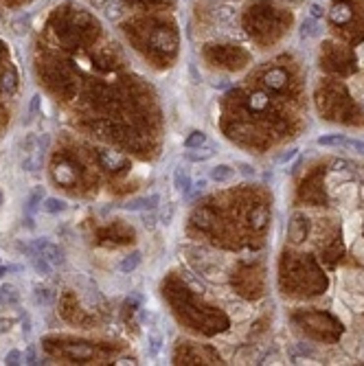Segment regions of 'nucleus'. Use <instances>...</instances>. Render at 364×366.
<instances>
[{
  "label": "nucleus",
  "instance_id": "1",
  "mask_svg": "<svg viewBox=\"0 0 364 366\" xmlns=\"http://www.w3.org/2000/svg\"><path fill=\"white\" fill-rule=\"evenodd\" d=\"M44 145H42V138H37V136H29V138L25 140V158H22V169H25V171L33 173L42 167V160H44Z\"/></svg>",
  "mask_w": 364,
  "mask_h": 366
},
{
  "label": "nucleus",
  "instance_id": "2",
  "mask_svg": "<svg viewBox=\"0 0 364 366\" xmlns=\"http://www.w3.org/2000/svg\"><path fill=\"white\" fill-rule=\"evenodd\" d=\"M33 252H40L42 257H44L46 261H49L51 265H61L64 263V250H61L59 246H55L53 241H49V239H35L33 241Z\"/></svg>",
  "mask_w": 364,
  "mask_h": 366
},
{
  "label": "nucleus",
  "instance_id": "3",
  "mask_svg": "<svg viewBox=\"0 0 364 366\" xmlns=\"http://www.w3.org/2000/svg\"><path fill=\"white\" fill-rule=\"evenodd\" d=\"M158 202H160V198L156 193H152V195H145V198H134V200L125 202L123 209L125 210H156Z\"/></svg>",
  "mask_w": 364,
  "mask_h": 366
},
{
  "label": "nucleus",
  "instance_id": "4",
  "mask_svg": "<svg viewBox=\"0 0 364 366\" xmlns=\"http://www.w3.org/2000/svg\"><path fill=\"white\" fill-rule=\"evenodd\" d=\"M215 152H217V147L213 143H209V145H204V147L189 149V152L184 154V158L191 162H204V160H211V158L215 156Z\"/></svg>",
  "mask_w": 364,
  "mask_h": 366
},
{
  "label": "nucleus",
  "instance_id": "5",
  "mask_svg": "<svg viewBox=\"0 0 364 366\" xmlns=\"http://www.w3.org/2000/svg\"><path fill=\"white\" fill-rule=\"evenodd\" d=\"M191 176H189V171L184 167H176V171H173V186H176L178 193H184L189 195L191 193Z\"/></svg>",
  "mask_w": 364,
  "mask_h": 366
},
{
  "label": "nucleus",
  "instance_id": "6",
  "mask_svg": "<svg viewBox=\"0 0 364 366\" xmlns=\"http://www.w3.org/2000/svg\"><path fill=\"white\" fill-rule=\"evenodd\" d=\"M215 18H217V22H220V25L233 26L235 22H237V11H235L230 4H220V7H217V11H215Z\"/></svg>",
  "mask_w": 364,
  "mask_h": 366
},
{
  "label": "nucleus",
  "instance_id": "7",
  "mask_svg": "<svg viewBox=\"0 0 364 366\" xmlns=\"http://www.w3.org/2000/svg\"><path fill=\"white\" fill-rule=\"evenodd\" d=\"M18 300H20V292H18L16 285L7 283L0 288V305H9L11 307V305H18Z\"/></svg>",
  "mask_w": 364,
  "mask_h": 366
},
{
  "label": "nucleus",
  "instance_id": "8",
  "mask_svg": "<svg viewBox=\"0 0 364 366\" xmlns=\"http://www.w3.org/2000/svg\"><path fill=\"white\" fill-rule=\"evenodd\" d=\"M233 176H235V169L230 165H215L211 169L213 182H228V180H233Z\"/></svg>",
  "mask_w": 364,
  "mask_h": 366
},
{
  "label": "nucleus",
  "instance_id": "9",
  "mask_svg": "<svg viewBox=\"0 0 364 366\" xmlns=\"http://www.w3.org/2000/svg\"><path fill=\"white\" fill-rule=\"evenodd\" d=\"M320 35V26H318V20L314 18H305L301 22V37L303 40H311V37H318Z\"/></svg>",
  "mask_w": 364,
  "mask_h": 366
},
{
  "label": "nucleus",
  "instance_id": "10",
  "mask_svg": "<svg viewBox=\"0 0 364 366\" xmlns=\"http://www.w3.org/2000/svg\"><path fill=\"white\" fill-rule=\"evenodd\" d=\"M66 353L75 360H90L94 355V349L88 344H70L68 349H66Z\"/></svg>",
  "mask_w": 364,
  "mask_h": 366
},
{
  "label": "nucleus",
  "instance_id": "11",
  "mask_svg": "<svg viewBox=\"0 0 364 366\" xmlns=\"http://www.w3.org/2000/svg\"><path fill=\"white\" fill-rule=\"evenodd\" d=\"M140 261H143V255H140L139 250H134V252H130V255L125 257V259L121 261V272H125V274H130V272H134L136 267L140 265Z\"/></svg>",
  "mask_w": 364,
  "mask_h": 366
},
{
  "label": "nucleus",
  "instance_id": "12",
  "mask_svg": "<svg viewBox=\"0 0 364 366\" xmlns=\"http://www.w3.org/2000/svg\"><path fill=\"white\" fill-rule=\"evenodd\" d=\"M66 209H68V204L59 198H46L44 202H42V210H44V213H51V215L64 213Z\"/></svg>",
  "mask_w": 364,
  "mask_h": 366
},
{
  "label": "nucleus",
  "instance_id": "13",
  "mask_svg": "<svg viewBox=\"0 0 364 366\" xmlns=\"http://www.w3.org/2000/svg\"><path fill=\"white\" fill-rule=\"evenodd\" d=\"M209 136L204 132H191L187 136V140H184V147L187 149H196V147H204V145H209Z\"/></svg>",
  "mask_w": 364,
  "mask_h": 366
},
{
  "label": "nucleus",
  "instance_id": "14",
  "mask_svg": "<svg viewBox=\"0 0 364 366\" xmlns=\"http://www.w3.org/2000/svg\"><path fill=\"white\" fill-rule=\"evenodd\" d=\"M101 160L106 169H119L123 162H125V158L119 156L116 152H110V149H106V152H101Z\"/></svg>",
  "mask_w": 364,
  "mask_h": 366
},
{
  "label": "nucleus",
  "instance_id": "15",
  "mask_svg": "<svg viewBox=\"0 0 364 366\" xmlns=\"http://www.w3.org/2000/svg\"><path fill=\"white\" fill-rule=\"evenodd\" d=\"M31 261H33V267H35V272H37V274H42V276H49L51 270H53V265H51L49 261H46L44 257L40 255V252H33V255H31Z\"/></svg>",
  "mask_w": 364,
  "mask_h": 366
},
{
  "label": "nucleus",
  "instance_id": "16",
  "mask_svg": "<svg viewBox=\"0 0 364 366\" xmlns=\"http://www.w3.org/2000/svg\"><path fill=\"white\" fill-rule=\"evenodd\" d=\"M344 140H347V136L342 134H327V136H320L316 143L320 147H344Z\"/></svg>",
  "mask_w": 364,
  "mask_h": 366
},
{
  "label": "nucleus",
  "instance_id": "17",
  "mask_svg": "<svg viewBox=\"0 0 364 366\" xmlns=\"http://www.w3.org/2000/svg\"><path fill=\"white\" fill-rule=\"evenodd\" d=\"M11 29H13V33H16V35L25 37L27 33H29V29H31V18L29 16H18L16 20L11 22Z\"/></svg>",
  "mask_w": 364,
  "mask_h": 366
},
{
  "label": "nucleus",
  "instance_id": "18",
  "mask_svg": "<svg viewBox=\"0 0 364 366\" xmlns=\"http://www.w3.org/2000/svg\"><path fill=\"white\" fill-rule=\"evenodd\" d=\"M0 86H2V90L7 92V95H13V92L18 90V77L13 70H9V73L2 75V81H0Z\"/></svg>",
  "mask_w": 364,
  "mask_h": 366
},
{
  "label": "nucleus",
  "instance_id": "19",
  "mask_svg": "<svg viewBox=\"0 0 364 366\" xmlns=\"http://www.w3.org/2000/svg\"><path fill=\"white\" fill-rule=\"evenodd\" d=\"M266 83L277 90V88H281L283 83H285V73H283V70H279V68L270 70V73L266 75Z\"/></svg>",
  "mask_w": 364,
  "mask_h": 366
},
{
  "label": "nucleus",
  "instance_id": "20",
  "mask_svg": "<svg viewBox=\"0 0 364 366\" xmlns=\"http://www.w3.org/2000/svg\"><path fill=\"white\" fill-rule=\"evenodd\" d=\"M152 44L158 46V49H169V46H173V35L167 33V31H158L152 37Z\"/></svg>",
  "mask_w": 364,
  "mask_h": 366
},
{
  "label": "nucleus",
  "instance_id": "21",
  "mask_svg": "<svg viewBox=\"0 0 364 366\" xmlns=\"http://www.w3.org/2000/svg\"><path fill=\"white\" fill-rule=\"evenodd\" d=\"M349 18H351V11H349L347 4H336L332 9V20L338 22V25H342V22H347Z\"/></svg>",
  "mask_w": 364,
  "mask_h": 366
},
{
  "label": "nucleus",
  "instance_id": "22",
  "mask_svg": "<svg viewBox=\"0 0 364 366\" xmlns=\"http://www.w3.org/2000/svg\"><path fill=\"white\" fill-rule=\"evenodd\" d=\"M33 300H35L37 305H51V300H53V292H51L49 288H35V289H33Z\"/></svg>",
  "mask_w": 364,
  "mask_h": 366
},
{
  "label": "nucleus",
  "instance_id": "23",
  "mask_svg": "<svg viewBox=\"0 0 364 366\" xmlns=\"http://www.w3.org/2000/svg\"><path fill=\"white\" fill-rule=\"evenodd\" d=\"M42 198H44V191H42V186H37V189L29 195V200H27V210L33 213V210L40 209V206H42Z\"/></svg>",
  "mask_w": 364,
  "mask_h": 366
},
{
  "label": "nucleus",
  "instance_id": "24",
  "mask_svg": "<svg viewBox=\"0 0 364 366\" xmlns=\"http://www.w3.org/2000/svg\"><path fill=\"white\" fill-rule=\"evenodd\" d=\"M163 342H165V338L160 336V331H156V329L149 331V349H152L154 355L160 353V349H163Z\"/></svg>",
  "mask_w": 364,
  "mask_h": 366
},
{
  "label": "nucleus",
  "instance_id": "25",
  "mask_svg": "<svg viewBox=\"0 0 364 366\" xmlns=\"http://www.w3.org/2000/svg\"><path fill=\"white\" fill-rule=\"evenodd\" d=\"M55 180L61 182V184H68V182L75 180V173L70 171V167H57L55 169Z\"/></svg>",
  "mask_w": 364,
  "mask_h": 366
},
{
  "label": "nucleus",
  "instance_id": "26",
  "mask_svg": "<svg viewBox=\"0 0 364 366\" xmlns=\"http://www.w3.org/2000/svg\"><path fill=\"white\" fill-rule=\"evenodd\" d=\"M103 11H106V16L110 18V20H116V18L121 16V2L119 0H112V2H108L106 7H103Z\"/></svg>",
  "mask_w": 364,
  "mask_h": 366
},
{
  "label": "nucleus",
  "instance_id": "27",
  "mask_svg": "<svg viewBox=\"0 0 364 366\" xmlns=\"http://www.w3.org/2000/svg\"><path fill=\"white\" fill-rule=\"evenodd\" d=\"M344 149H351V152L364 156V140H356V138H347L344 140Z\"/></svg>",
  "mask_w": 364,
  "mask_h": 366
},
{
  "label": "nucleus",
  "instance_id": "28",
  "mask_svg": "<svg viewBox=\"0 0 364 366\" xmlns=\"http://www.w3.org/2000/svg\"><path fill=\"white\" fill-rule=\"evenodd\" d=\"M266 105H268V97L263 95V92H257V95L250 99V107H252V110H263Z\"/></svg>",
  "mask_w": 364,
  "mask_h": 366
},
{
  "label": "nucleus",
  "instance_id": "29",
  "mask_svg": "<svg viewBox=\"0 0 364 366\" xmlns=\"http://www.w3.org/2000/svg\"><path fill=\"white\" fill-rule=\"evenodd\" d=\"M296 154H299V149H296V147L287 149V152H283V154H281V156H279V158H277V162H279V165H285V162H290V160H292V158H294V156H296Z\"/></svg>",
  "mask_w": 364,
  "mask_h": 366
},
{
  "label": "nucleus",
  "instance_id": "30",
  "mask_svg": "<svg viewBox=\"0 0 364 366\" xmlns=\"http://www.w3.org/2000/svg\"><path fill=\"white\" fill-rule=\"evenodd\" d=\"M20 360H22V353H20V351H9L7 358H4V364L16 366V364H20Z\"/></svg>",
  "mask_w": 364,
  "mask_h": 366
},
{
  "label": "nucleus",
  "instance_id": "31",
  "mask_svg": "<svg viewBox=\"0 0 364 366\" xmlns=\"http://www.w3.org/2000/svg\"><path fill=\"white\" fill-rule=\"evenodd\" d=\"M143 226L145 228H156V215H154V210H147V215H143Z\"/></svg>",
  "mask_w": 364,
  "mask_h": 366
},
{
  "label": "nucleus",
  "instance_id": "32",
  "mask_svg": "<svg viewBox=\"0 0 364 366\" xmlns=\"http://www.w3.org/2000/svg\"><path fill=\"white\" fill-rule=\"evenodd\" d=\"M325 16V11H323V7H320L318 2H314L309 7V18H314V20H320V18Z\"/></svg>",
  "mask_w": 364,
  "mask_h": 366
},
{
  "label": "nucleus",
  "instance_id": "33",
  "mask_svg": "<svg viewBox=\"0 0 364 366\" xmlns=\"http://www.w3.org/2000/svg\"><path fill=\"white\" fill-rule=\"evenodd\" d=\"M237 169H239V173L242 176H254V167L252 165H248V162H237Z\"/></svg>",
  "mask_w": 364,
  "mask_h": 366
},
{
  "label": "nucleus",
  "instance_id": "34",
  "mask_svg": "<svg viewBox=\"0 0 364 366\" xmlns=\"http://www.w3.org/2000/svg\"><path fill=\"white\" fill-rule=\"evenodd\" d=\"M22 358H25L27 364H35V346H33V344L27 346V351H25V355H22Z\"/></svg>",
  "mask_w": 364,
  "mask_h": 366
},
{
  "label": "nucleus",
  "instance_id": "35",
  "mask_svg": "<svg viewBox=\"0 0 364 366\" xmlns=\"http://www.w3.org/2000/svg\"><path fill=\"white\" fill-rule=\"evenodd\" d=\"M37 105H40V95H35V97L31 99V105H29V119H33V116H35Z\"/></svg>",
  "mask_w": 364,
  "mask_h": 366
},
{
  "label": "nucleus",
  "instance_id": "36",
  "mask_svg": "<svg viewBox=\"0 0 364 366\" xmlns=\"http://www.w3.org/2000/svg\"><path fill=\"white\" fill-rule=\"evenodd\" d=\"M11 329V320H4V318H0V333H7Z\"/></svg>",
  "mask_w": 364,
  "mask_h": 366
},
{
  "label": "nucleus",
  "instance_id": "37",
  "mask_svg": "<svg viewBox=\"0 0 364 366\" xmlns=\"http://www.w3.org/2000/svg\"><path fill=\"white\" fill-rule=\"evenodd\" d=\"M22 331H25V333H29V331H31V320H29V316L22 318Z\"/></svg>",
  "mask_w": 364,
  "mask_h": 366
},
{
  "label": "nucleus",
  "instance_id": "38",
  "mask_svg": "<svg viewBox=\"0 0 364 366\" xmlns=\"http://www.w3.org/2000/svg\"><path fill=\"white\" fill-rule=\"evenodd\" d=\"M2 200H4V198H2V193H0V206H2Z\"/></svg>",
  "mask_w": 364,
  "mask_h": 366
},
{
  "label": "nucleus",
  "instance_id": "39",
  "mask_svg": "<svg viewBox=\"0 0 364 366\" xmlns=\"http://www.w3.org/2000/svg\"><path fill=\"white\" fill-rule=\"evenodd\" d=\"M213 2H217V0H213Z\"/></svg>",
  "mask_w": 364,
  "mask_h": 366
}]
</instances>
